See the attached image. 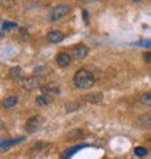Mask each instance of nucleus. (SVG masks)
<instances>
[{"instance_id":"nucleus-1","label":"nucleus","mask_w":151,"mask_h":159,"mask_svg":"<svg viewBox=\"0 0 151 159\" xmlns=\"http://www.w3.org/2000/svg\"><path fill=\"white\" fill-rule=\"evenodd\" d=\"M73 83L79 90H89L95 84V75L86 68H80L79 71L74 74Z\"/></svg>"},{"instance_id":"nucleus-2","label":"nucleus","mask_w":151,"mask_h":159,"mask_svg":"<svg viewBox=\"0 0 151 159\" xmlns=\"http://www.w3.org/2000/svg\"><path fill=\"white\" fill-rule=\"evenodd\" d=\"M22 88L25 90H35L38 87H42L45 84V77L41 75H31V77H22V80L19 81Z\"/></svg>"},{"instance_id":"nucleus-3","label":"nucleus","mask_w":151,"mask_h":159,"mask_svg":"<svg viewBox=\"0 0 151 159\" xmlns=\"http://www.w3.org/2000/svg\"><path fill=\"white\" fill-rule=\"evenodd\" d=\"M71 12V7L68 4H57L50 10L48 13V20L50 22H57L60 19H63L64 16H67Z\"/></svg>"},{"instance_id":"nucleus-4","label":"nucleus","mask_w":151,"mask_h":159,"mask_svg":"<svg viewBox=\"0 0 151 159\" xmlns=\"http://www.w3.org/2000/svg\"><path fill=\"white\" fill-rule=\"evenodd\" d=\"M44 123H45V117H44V116H39V114L32 116V117H29L28 120H26L25 130L28 132V133H37L38 130H41V127L44 126Z\"/></svg>"},{"instance_id":"nucleus-5","label":"nucleus","mask_w":151,"mask_h":159,"mask_svg":"<svg viewBox=\"0 0 151 159\" xmlns=\"http://www.w3.org/2000/svg\"><path fill=\"white\" fill-rule=\"evenodd\" d=\"M89 48L84 43H79V45L73 46V57H74L76 59H79V61H81V59H84L86 57L89 55Z\"/></svg>"},{"instance_id":"nucleus-6","label":"nucleus","mask_w":151,"mask_h":159,"mask_svg":"<svg viewBox=\"0 0 151 159\" xmlns=\"http://www.w3.org/2000/svg\"><path fill=\"white\" fill-rule=\"evenodd\" d=\"M81 100L86 103H90V104H97L103 100V94L102 93H87L81 97Z\"/></svg>"},{"instance_id":"nucleus-7","label":"nucleus","mask_w":151,"mask_h":159,"mask_svg":"<svg viewBox=\"0 0 151 159\" xmlns=\"http://www.w3.org/2000/svg\"><path fill=\"white\" fill-rule=\"evenodd\" d=\"M64 39V34L61 30H50L48 34H46V41L50 42V43H60V42Z\"/></svg>"},{"instance_id":"nucleus-8","label":"nucleus","mask_w":151,"mask_h":159,"mask_svg":"<svg viewBox=\"0 0 151 159\" xmlns=\"http://www.w3.org/2000/svg\"><path fill=\"white\" fill-rule=\"evenodd\" d=\"M55 62H57L58 67L66 68L71 64V57L68 54H66V52H60V54L57 55V58H55Z\"/></svg>"},{"instance_id":"nucleus-9","label":"nucleus","mask_w":151,"mask_h":159,"mask_svg":"<svg viewBox=\"0 0 151 159\" xmlns=\"http://www.w3.org/2000/svg\"><path fill=\"white\" fill-rule=\"evenodd\" d=\"M51 103H52V96H50V94H44L42 93L41 96H38L35 98V104L38 107H45V106L51 104Z\"/></svg>"},{"instance_id":"nucleus-10","label":"nucleus","mask_w":151,"mask_h":159,"mask_svg":"<svg viewBox=\"0 0 151 159\" xmlns=\"http://www.w3.org/2000/svg\"><path fill=\"white\" fill-rule=\"evenodd\" d=\"M137 121H138V125L141 126V127L151 129V111L150 113H144V114H141V116H138Z\"/></svg>"},{"instance_id":"nucleus-11","label":"nucleus","mask_w":151,"mask_h":159,"mask_svg":"<svg viewBox=\"0 0 151 159\" xmlns=\"http://www.w3.org/2000/svg\"><path fill=\"white\" fill-rule=\"evenodd\" d=\"M41 91L44 94H60V87L57 84H44L41 87Z\"/></svg>"},{"instance_id":"nucleus-12","label":"nucleus","mask_w":151,"mask_h":159,"mask_svg":"<svg viewBox=\"0 0 151 159\" xmlns=\"http://www.w3.org/2000/svg\"><path fill=\"white\" fill-rule=\"evenodd\" d=\"M84 138V130L81 129H74V130H70L67 133V140H77V139H83Z\"/></svg>"},{"instance_id":"nucleus-13","label":"nucleus","mask_w":151,"mask_h":159,"mask_svg":"<svg viewBox=\"0 0 151 159\" xmlns=\"http://www.w3.org/2000/svg\"><path fill=\"white\" fill-rule=\"evenodd\" d=\"M17 101H19V98L16 96H10V97H6L2 104H3L4 109H12V107H15L17 104Z\"/></svg>"},{"instance_id":"nucleus-14","label":"nucleus","mask_w":151,"mask_h":159,"mask_svg":"<svg viewBox=\"0 0 151 159\" xmlns=\"http://www.w3.org/2000/svg\"><path fill=\"white\" fill-rule=\"evenodd\" d=\"M9 78L12 80H22V68L21 67H12L9 70Z\"/></svg>"},{"instance_id":"nucleus-15","label":"nucleus","mask_w":151,"mask_h":159,"mask_svg":"<svg viewBox=\"0 0 151 159\" xmlns=\"http://www.w3.org/2000/svg\"><path fill=\"white\" fill-rule=\"evenodd\" d=\"M22 140H25V138H19V139H7V140H2V151H6V149H9V148L13 146V145H16L17 142H22Z\"/></svg>"},{"instance_id":"nucleus-16","label":"nucleus","mask_w":151,"mask_h":159,"mask_svg":"<svg viewBox=\"0 0 151 159\" xmlns=\"http://www.w3.org/2000/svg\"><path fill=\"white\" fill-rule=\"evenodd\" d=\"M83 148H87V145H77V146L71 148V149H67V151L64 152L63 159H70V158H71V156L76 153V152H79L80 149H83Z\"/></svg>"},{"instance_id":"nucleus-17","label":"nucleus","mask_w":151,"mask_h":159,"mask_svg":"<svg viewBox=\"0 0 151 159\" xmlns=\"http://www.w3.org/2000/svg\"><path fill=\"white\" fill-rule=\"evenodd\" d=\"M51 72V70L46 65H38V67H35L34 70V75H41V77H45L48 75Z\"/></svg>"},{"instance_id":"nucleus-18","label":"nucleus","mask_w":151,"mask_h":159,"mask_svg":"<svg viewBox=\"0 0 151 159\" xmlns=\"http://www.w3.org/2000/svg\"><path fill=\"white\" fill-rule=\"evenodd\" d=\"M139 103L143 106H147V107H151V90L147 93H144V94H141V97H139Z\"/></svg>"},{"instance_id":"nucleus-19","label":"nucleus","mask_w":151,"mask_h":159,"mask_svg":"<svg viewBox=\"0 0 151 159\" xmlns=\"http://www.w3.org/2000/svg\"><path fill=\"white\" fill-rule=\"evenodd\" d=\"M80 107L79 103H76V101H67L66 104H64V110H66V113H73L76 110Z\"/></svg>"},{"instance_id":"nucleus-20","label":"nucleus","mask_w":151,"mask_h":159,"mask_svg":"<svg viewBox=\"0 0 151 159\" xmlns=\"http://www.w3.org/2000/svg\"><path fill=\"white\" fill-rule=\"evenodd\" d=\"M134 153L138 156V158H143V156H145L148 153V151L144 146H137L135 148V151H134Z\"/></svg>"},{"instance_id":"nucleus-21","label":"nucleus","mask_w":151,"mask_h":159,"mask_svg":"<svg viewBox=\"0 0 151 159\" xmlns=\"http://www.w3.org/2000/svg\"><path fill=\"white\" fill-rule=\"evenodd\" d=\"M45 146H48V143H45V142H37L34 146H32V152L44 151V149H45Z\"/></svg>"},{"instance_id":"nucleus-22","label":"nucleus","mask_w":151,"mask_h":159,"mask_svg":"<svg viewBox=\"0 0 151 159\" xmlns=\"http://www.w3.org/2000/svg\"><path fill=\"white\" fill-rule=\"evenodd\" d=\"M137 46H143V48H151V39H145V41H139L135 43Z\"/></svg>"},{"instance_id":"nucleus-23","label":"nucleus","mask_w":151,"mask_h":159,"mask_svg":"<svg viewBox=\"0 0 151 159\" xmlns=\"http://www.w3.org/2000/svg\"><path fill=\"white\" fill-rule=\"evenodd\" d=\"M16 23H9V22H4L3 25H2V30H9V29H12V28H16Z\"/></svg>"},{"instance_id":"nucleus-24","label":"nucleus","mask_w":151,"mask_h":159,"mask_svg":"<svg viewBox=\"0 0 151 159\" xmlns=\"http://www.w3.org/2000/svg\"><path fill=\"white\" fill-rule=\"evenodd\" d=\"M15 3V0H0V4L3 6V7H9V6H12Z\"/></svg>"},{"instance_id":"nucleus-25","label":"nucleus","mask_w":151,"mask_h":159,"mask_svg":"<svg viewBox=\"0 0 151 159\" xmlns=\"http://www.w3.org/2000/svg\"><path fill=\"white\" fill-rule=\"evenodd\" d=\"M144 61L151 64V52H145V54H144Z\"/></svg>"},{"instance_id":"nucleus-26","label":"nucleus","mask_w":151,"mask_h":159,"mask_svg":"<svg viewBox=\"0 0 151 159\" xmlns=\"http://www.w3.org/2000/svg\"><path fill=\"white\" fill-rule=\"evenodd\" d=\"M83 17H84V22L87 23V19H89V13H87V10H83Z\"/></svg>"},{"instance_id":"nucleus-27","label":"nucleus","mask_w":151,"mask_h":159,"mask_svg":"<svg viewBox=\"0 0 151 159\" xmlns=\"http://www.w3.org/2000/svg\"><path fill=\"white\" fill-rule=\"evenodd\" d=\"M81 2H84V3H92V2H96V0H81Z\"/></svg>"},{"instance_id":"nucleus-28","label":"nucleus","mask_w":151,"mask_h":159,"mask_svg":"<svg viewBox=\"0 0 151 159\" xmlns=\"http://www.w3.org/2000/svg\"><path fill=\"white\" fill-rule=\"evenodd\" d=\"M134 2H139V0H134Z\"/></svg>"}]
</instances>
